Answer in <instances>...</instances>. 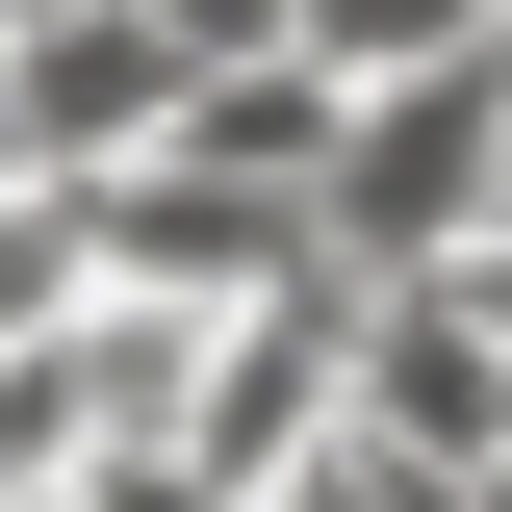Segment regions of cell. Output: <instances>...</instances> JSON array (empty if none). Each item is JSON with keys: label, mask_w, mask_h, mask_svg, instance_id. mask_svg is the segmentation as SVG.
I'll list each match as a JSON object with an SVG mask.
<instances>
[{"label": "cell", "mask_w": 512, "mask_h": 512, "mask_svg": "<svg viewBox=\"0 0 512 512\" xmlns=\"http://www.w3.org/2000/svg\"><path fill=\"white\" fill-rule=\"evenodd\" d=\"M308 256H333V282H410V256H512V52L333 77V128H308Z\"/></svg>", "instance_id": "cell-1"}, {"label": "cell", "mask_w": 512, "mask_h": 512, "mask_svg": "<svg viewBox=\"0 0 512 512\" xmlns=\"http://www.w3.org/2000/svg\"><path fill=\"white\" fill-rule=\"evenodd\" d=\"M333 436H359V461H461V487H512V256L333 282Z\"/></svg>", "instance_id": "cell-2"}, {"label": "cell", "mask_w": 512, "mask_h": 512, "mask_svg": "<svg viewBox=\"0 0 512 512\" xmlns=\"http://www.w3.org/2000/svg\"><path fill=\"white\" fill-rule=\"evenodd\" d=\"M77 282H128V308H256V282H308V205L231 180V154H103V180H77Z\"/></svg>", "instance_id": "cell-3"}, {"label": "cell", "mask_w": 512, "mask_h": 512, "mask_svg": "<svg viewBox=\"0 0 512 512\" xmlns=\"http://www.w3.org/2000/svg\"><path fill=\"white\" fill-rule=\"evenodd\" d=\"M308 77H410V52H512V0H282Z\"/></svg>", "instance_id": "cell-4"}, {"label": "cell", "mask_w": 512, "mask_h": 512, "mask_svg": "<svg viewBox=\"0 0 512 512\" xmlns=\"http://www.w3.org/2000/svg\"><path fill=\"white\" fill-rule=\"evenodd\" d=\"M26 512H231V487H205L180 436H77V461H52V487H26Z\"/></svg>", "instance_id": "cell-5"}]
</instances>
